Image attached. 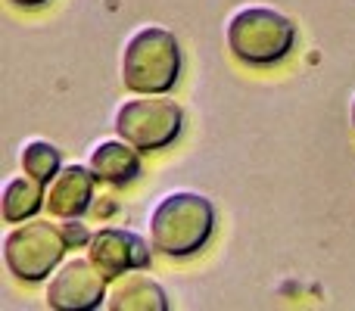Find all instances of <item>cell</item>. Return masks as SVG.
Wrapping results in <instances>:
<instances>
[{"label": "cell", "instance_id": "13", "mask_svg": "<svg viewBox=\"0 0 355 311\" xmlns=\"http://www.w3.org/2000/svg\"><path fill=\"white\" fill-rule=\"evenodd\" d=\"M56 224H60V231H62V237H66L69 249H87L94 231H87L85 221H81V218H56Z\"/></svg>", "mask_w": 355, "mask_h": 311}, {"label": "cell", "instance_id": "5", "mask_svg": "<svg viewBox=\"0 0 355 311\" xmlns=\"http://www.w3.org/2000/svg\"><path fill=\"white\" fill-rule=\"evenodd\" d=\"M184 109L168 94H131L112 112V131L141 153L166 150L181 137Z\"/></svg>", "mask_w": 355, "mask_h": 311}, {"label": "cell", "instance_id": "6", "mask_svg": "<svg viewBox=\"0 0 355 311\" xmlns=\"http://www.w3.org/2000/svg\"><path fill=\"white\" fill-rule=\"evenodd\" d=\"M110 277L91 262V256H69L47 277L44 299L53 311H94L103 308Z\"/></svg>", "mask_w": 355, "mask_h": 311}, {"label": "cell", "instance_id": "2", "mask_svg": "<svg viewBox=\"0 0 355 311\" xmlns=\"http://www.w3.org/2000/svg\"><path fill=\"white\" fill-rule=\"evenodd\" d=\"M119 78L128 94H168L181 78V44L166 25H137L119 53Z\"/></svg>", "mask_w": 355, "mask_h": 311}, {"label": "cell", "instance_id": "15", "mask_svg": "<svg viewBox=\"0 0 355 311\" xmlns=\"http://www.w3.org/2000/svg\"><path fill=\"white\" fill-rule=\"evenodd\" d=\"M349 125H352V134H355V94L349 97Z\"/></svg>", "mask_w": 355, "mask_h": 311}, {"label": "cell", "instance_id": "7", "mask_svg": "<svg viewBox=\"0 0 355 311\" xmlns=\"http://www.w3.org/2000/svg\"><path fill=\"white\" fill-rule=\"evenodd\" d=\"M87 256L110 281H116L125 271L150 268L153 243L135 231H125V227H100V231H94L91 243H87Z\"/></svg>", "mask_w": 355, "mask_h": 311}, {"label": "cell", "instance_id": "4", "mask_svg": "<svg viewBox=\"0 0 355 311\" xmlns=\"http://www.w3.org/2000/svg\"><path fill=\"white\" fill-rule=\"evenodd\" d=\"M66 237H62L56 218H28L12 224L0 237V256L3 265L16 281L22 283H41L60 268L66 258Z\"/></svg>", "mask_w": 355, "mask_h": 311}, {"label": "cell", "instance_id": "11", "mask_svg": "<svg viewBox=\"0 0 355 311\" xmlns=\"http://www.w3.org/2000/svg\"><path fill=\"white\" fill-rule=\"evenodd\" d=\"M44 206H47V184L31 177L28 171L10 175L0 187V215H3L6 224L35 218Z\"/></svg>", "mask_w": 355, "mask_h": 311}, {"label": "cell", "instance_id": "1", "mask_svg": "<svg viewBox=\"0 0 355 311\" xmlns=\"http://www.w3.org/2000/svg\"><path fill=\"white\" fill-rule=\"evenodd\" d=\"M150 243L166 258H190L215 231V206L196 190H172L150 208Z\"/></svg>", "mask_w": 355, "mask_h": 311}, {"label": "cell", "instance_id": "8", "mask_svg": "<svg viewBox=\"0 0 355 311\" xmlns=\"http://www.w3.org/2000/svg\"><path fill=\"white\" fill-rule=\"evenodd\" d=\"M97 177L87 162H69L47 181V212L50 218H81L94 206Z\"/></svg>", "mask_w": 355, "mask_h": 311}, {"label": "cell", "instance_id": "3", "mask_svg": "<svg viewBox=\"0 0 355 311\" xmlns=\"http://www.w3.org/2000/svg\"><path fill=\"white\" fill-rule=\"evenodd\" d=\"M225 44L243 66H275L293 50L296 25L287 12L265 3H246L227 16Z\"/></svg>", "mask_w": 355, "mask_h": 311}, {"label": "cell", "instance_id": "9", "mask_svg": "<svg viewBox=\"0 0 355 311\" xmlns=\"http://www.w3.org/2000/svg\"><path fill=\"white\" fill-rule=\"evenodd\" d=\"M85 162H87V168L94 171L97 181L112 184V187H125V184H131L144 171L141 150L119 134L94 143V147L87 150Z\"/></svg>", "mask_w": 355, "mask_h": 311}, {"label": "cell", "instance_id": "14", "mask_svg": "<svg viewBox=\"0 0 355 311\" xmlns=\"http://www.w3.org/2000/svg\"><path fill=\"white\" fill-rule=\"evenodd\" d=\"M12 6H22V10H37V6H44L47 0H10Z\"/></svg>", "mask_w": 355, "mask_h": 311}, {"label": "cell", "instance_id": "12", "mask_svg": "<svg viewBox=\"0 0 355 311\" xmlns=\"http://www.w3.org/2000/svg\"><path fill=\"white\" fill-rule=\"evenodd\" d=\"M19 165H22V171H28L31 177L47 184L50 177L62 168L60 147L44 141V137H31V141H25L22 147H19Z\"/></svg>", "mask_w": 355, "mask_h": 311}, {"label": "cell", "instance_id": "10", "mask_svg": "<svg viewBox=\"0 0 355 311\" xmlns=\"http://www.w3.org/2000/svg\"><path fill=\"white\" fill-rule=\"evenodd\" d=\"M147 268L125 271L122 277L110 281L103 308L106 311H168V293L159 281L144 274Z\"/></svg>", "mask_w": 355, "mask_h": 311}]
</instances>
